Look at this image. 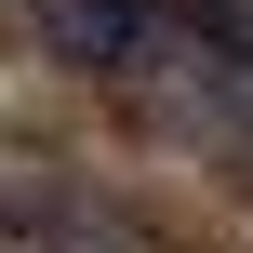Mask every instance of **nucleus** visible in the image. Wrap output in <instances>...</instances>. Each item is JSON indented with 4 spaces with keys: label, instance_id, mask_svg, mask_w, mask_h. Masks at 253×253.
Instances as JSON below:
<instances>
[{
    "label": "nucleus",
    "instance_id": "nucleus-1",
    "mask_svg": "<svg viewBox=\"0 0 253 253\" xmlns=\"http://www.w3.org/2000/svg\"><path fill=\"white\" fill-rule=\"evenodd\" d=\"M40 40L93 80H147V53L173 40V0H40Z\"/></svg>",
    "mask_w": 253,
    "mask_h": 253
},
{
    "label": "nucleus",
    "instance_id": "nucleus-2",
    "mask_svg": "<svg viewBox=\"0 0 253 253\" xmlns=\"http://www.w3.org/2000/svg\"><path fill=\"white\" fill-rule=\"evenodd\" d=\"M13 240H27V200H0V253H13Z\"/></svg>",
    "mask_w": 253,
    "mask_h": 253
},
{
    "label": "nucleus",
    "instance_id": "nucleus-3",
    "mask_svg": "<svg viewBox=\"0 0 253 253\" xmlns=\"http://www.w3.org/2000/svg\"><path fill=\"white\" fill-rule=\"evenodd\" d=\"M80 253H133V240H80Z\"/></svg>",
    "mask_w": 253,
    "mask_h": 253
}]
</instances>
